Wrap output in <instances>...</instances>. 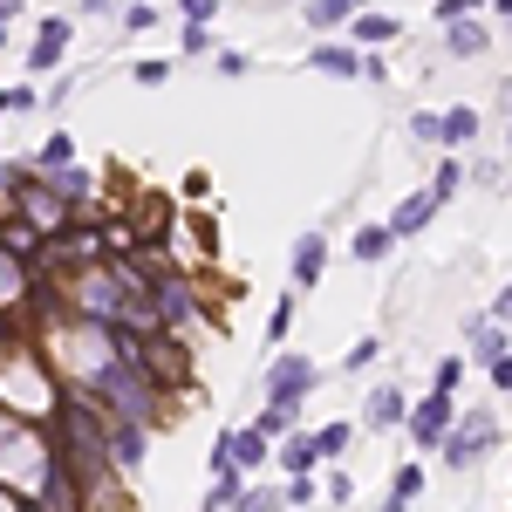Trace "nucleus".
<instances>
[{"label":"nucleus","mask_w":512,"mask_h":512,"mask_svg":"<svg viewBox=\"0 0 512 512\" xmlns=\"http://www.w3.org/2000/svg\"><path fill=\"white\" fill-rule=\"evenodd\" d=\"M233 465L246 478L253 472H267V465H274V437L260 431V424H246V431H233Z\"/></svg>","instance_id":"f8f14e48"},{"label":"nucleus","mask_w":512,"mask_h":512,"mask_svg":"<svg viewBox=\"0 0 512 512\" xmlns=\"http://www.w3.org/2000/svg\"><path fill=\"white\" fill-rule=\"evenodd\" d=\"M499 178H506V171H499L492 158H478V164H472V185H499Z\"/></svg>","instance_id":"37998d69"},{"label":"nucleus","mask_w":512,"mask_h":512,"mask_svg":"<svg viewBox=\"0 0 512 512\" xmlns=\"http://www.w3.org/2000/svg\"><path fill=\"white\" fill-rule=\"evenodd\" d=\"M253 424H260V431H267V437L280 444V437H294V431H301V403H267V410H260Z\"/></svg>","instance_id":"4be33fe9"},{"label":"nucleus","mask_w":512,"mask_h":512,"mask_svg":"<svg viewBox=\"0 0 512 512\" xmlns=\"http://www.w3.org/2000/svg\"><path fill=\"white\" fill-rule=\"evenodd\" d=\"M280 492H287V512L315 506V478H287V485H280Z\"/></svg>","instance_id":"f704fd0d"},{"label":"nucleus","mask_w":512,"mask_h":512,"mask_svg":"<svg viewBox=\"0 0 512 512\" xmlns=\"http://www.w3.org/2000/svg\"><path fill=\"white\" fill-rule=\"evenodd\" d=\"M164 14H158V0H123V14H117V28L123 35H151Z\"/></svg>","instance_id":"b1692460"},{"label":"nucleus","mask_w":512,"mask_h":512,"mask_svg":"<svg viewBox=\"0 0 512 512\" xmlns=\"http://www.w3.org/2000/svg\"><path fill=\"white\" fill-rule=\"evenodd\" d=\"M69 96H76V76H62V82H48V110H62V103H69Z\"/></svg>","instance_id":"a19ab883"},{"label":"nucleus","mask_w":512,"mask_h":512,"mask_svg":"<svg viewBox=\"0 0 512 512\" xmlns=\"http://www.w3.org/2000/svg\"><path fill=\"white\" fill-rule=\"evenodd\" d=\"M465 342H472V362H485V369H492V362H499V355L512 349L499 321H465Z\"/></svg>","instance_id":"f3484780"},{"label":"nucleus","mask_w":512,"mask_h":512,"mask_svg":"<svg viewBox=\"0 0 512 512\" xmlns=\"http://www.w3.org/2000/svg\"><path fill=\"white\" fill-rule=\"evenodd\" d=\"M0 110H7V117H28V110H41V89H35V82H14V89H0Z\"/></svg>","instance_id":"bb28decb"},{"label":"nucleus","mask_w":512,"mask_h":512,"mask_svg":"<svg viewBox=\"0 0 512 512\" xmlns=\"http://www.w3.org/2000/svg\"><path fill=\"white\" fill-rule=\"evenodd\" d=\"M301 14H308L315 35H328V28H349L355 14H362V0H301Z\"/></svg>","instance_id":"dca6fc26"},{"label":"nucleus","mask_w":512,"mask_h":512,"mask_svg":"<svg viewBox=\"0 0 512 512\" xmlns=\"http://www.w3.org/2000/svg\"><path fill=\"white\" fill-rule=\"evenodd\" d=\"M151 315H158V335H192L198 321H205V301H198V280L185 267H171V274L151 287Z\"/></svg>","instance_id":"f03ea898"},{"label":"nucleus","mask_w":512,"mask_h":512,"mask_svg":"<svg viewBox=\"0 0 512 512\" xmlns=\"http://www.w3.org/2000/svg\"><path fill=\"white\" fill-rule=\"evenodd\" d=\"M62 396H69V383L55 376L48 349L7 335V349H0V410H7L14 424H55Z\"/></svg>","instance_id":"f257e3e1"},{"label":"nucleus","mask_w":512,"mask_h":512,"mask_svg":"<svg viewBox=\"0 0 512 512\" xmlns=\"http://www.w3.org/2000/svg\"><path fill=\"white\" fill-rule=\"evenodd\" d=\"M410 137H417V144H444V117L417 110V117H410Z\"/></svg>","instance_id":"72a5a7b5"},{"label":"nucleus","mask_w":512,"mask_h":512,"mask_svg":"<svg viewBox=\"0 0 512 512\" xmlns=\"http://www.w3.org/2000/svg\"><path fill=\"white\" fill-rule=\"evenodd\" d=\"M478 7H485V0H437V7H431V21H444V28H451V21H472Z\"/></svg>","instance_id":"2f4dec72"},{"label":"nucleus","mask_w":512,"mask_h":512,"mask_svg":"<svg viewBox=\"0 0 512 512\" xmlns=\"http://www.w3.org/2000/svg\"><path fill=\"white\" fill-rule=\"evenodd\" d=\"M431 219H437V198H431V192H410V198L390 212V233H396V239H417Z\"/></svg>","instance_id":"2eb2a0df"},{"label":"nucleus","mask_w":512,"mask_h":512,"mask_svg":"<svg viewBox=\"0 0 512 512\" xmlns=\"http://www.w3.org/2000/svg\"><path fill=\"white\" fill-rule=\"evenodd\" d=\"M123 0H82V21H117Z\"/></svg>","instance_id":"4c0bfd02"},{"label":"nucleus","mask_w":512,"mask_h":512,"mask_svg":"<svg viewBox=\"0 0 512 512\" xmlns=\"http://www.w3.org/2000/svg\"><path fill=\"white\" fill-rule=\"evenodd\" d=\"M362 76H369V82H390V62H383V55L369 48V55H362Z\"/></svg>","instance_id":"79ce46f5"},{"label":"nucleus","mask_w":512,"mask_h":512,"mask_svg":"<svg viewBox=\"0 0 512 512\" xmlns=\"http://www.w3.org/2000/svg\"><path fill=\"white\" fill-rule=\"evenodd\" d=\"M376 355H383V335H362V342H355V349L342 355V369H369Z\"/></svg>","instance_id":"473e14b6"},{"label":"nucleus","mask_w":512,"mask_h":512,"mask_svg":"<svg viewBox=\"0 0 512 512\" xmlns=\"http://www.w3.org/2000/svg\"><path fill=\"white\" fill-rule=\"evenodd\" d=\"M485 376H492V390H506V396H512V349L499 355V362H492V369H485Z\"/></svg>","instance_id":"ea45409f"},{"label":"nucleus","mask_w":512,"mask_h":512,"mask_svg":"<svg viewBox=\"0 0 512 512\" xmlns=\"http://www.w3.org/2000/svg\"><path fill=\"white\" fill-rule=\"evenodd\" d=\"M233 512H287V492H274V485H246L233 499Z\"/></svg>","instance_id":"393cba45"},{"label":"nucleus","mask_w":512,"mask_h":512,"mask_svg":"<svg viewBox=\"0 0 512 512\" xmlns=\"http://www.w3.org/2000/svg\"><path fill=\"white\" fill-rule=\"evenodd\" d=\"M492 444H499V417H492V410H458V431L444 437V451H437V458H444L451 472H472Z\"/></svg>","instance_id":"7ed1b4c3"},{"label":"nucleus","mask_w":512,"mask_h":512,"mask_svg":"<svg viewBox=\"0 0 512 512\" xmlns=\"http://www.w3.org/2000/svg\"><path fill=\"white\" fill-rule=\"evenodd\" d=\"M69 48H76V14H48L28 41V76H55L69 62Z\"/></svg>","instance_id":"0eeeda50"},{"label":"nucleus","mask_w":512,"mask_h":512,"mask_svg":"<svg viewBox=\"0 0 512 512\" xmlns=\"http://www.w3.org/2000/svg\"><path fill=\"white\" fill-rule=\"evenodd\" d=\"M103 451H110V465L123 478L144 472V458H151V424H137V417H110L103 410Z\"/></svg>","instance_id":"39448f33"},{"label":"nucleus","mask_w":512,"mask_h":512,"mask_svg":"<svg viewBox=\"0 0 512 512\" xmlns=\"http://www.w3.org/2000/svg\"><path fill=\"white\" fill-rule=\"evenodd\" d=\"M294 308H301L294 294H280V301H274V315H267V342H280V335L294 328Z\"/></svg>","instance_id":"7c9ffc66"},{"label":"nucleus","mask_w":512,"mask_h":512,"mask_svg":"<svg viewBox=\"0 0 512 512\" xmlns=\"http://www.w3.org/2000/svg\"><path fill=\"white\" fill-rule=\"evenodd\" d=\"M69 164H76V137H69V130H48L41 151H35V171H41V178H55V171H69Z\"/></svg>","instance_id":"a211bd4d"},{"label":"nucleus","mask_w":512,"mask_h":512,"mask_svg":"<svg viewBox=\"0 0 512 512\" xmlns=\"http://www.w3.org/2000/svg\"><path fill=\"white\" fill-rule=\"evenodd\" d=\"M349 444H355V424H321V431H315V451H321V465H328V458H342Z\"/></svg>","instance_id":"a878e982"},{"label":"nucleus","mask_w":512,"mask_h":512,"mask_svg":"<svg viewBox=\"0 0 512 512\" xmlns=\"http://www.w3.org/2000/svg\"><path fill=\"white\" fill-rule=\"evenodd\" d=\"M130 82H137V89H164V82H171V62H164V55H144V62H130Z\"/></svg>","instance_id":"cd10ccee"},{"label":"nucleus","mask_w":512,"mask_h":512,"mask_svg":"<svg viewBox=\"0 0 512 512\" xmlns=\"http://www.w3.org/2000/svg\"><path fill=\"white\" fill-rule=\"evenodd\" d=\"M315 383H321V369L308 355H274L267 376H260V396H267V403H308Z\"/></svg>","instance_id":"20e7f679"},{"label":"nucleus","mask_w":512,"mask_h":512,"mask_svg":"<svg viewBox=\"0 0 512 512\" xmlns=\"http://www.w3.org/2000/svg\"><path fill=\"white\" fill-rule=\"evenodd\" d=\"M465 144H478V110L472 103L444 110V151H465Z\"/></svg>","instance_id":"412c9836"},{"label":"nucleus","mask_w":512,"mask_h":512,"mask_svg":"<svg viewBox=\"0 0 512 512\" xmlns=\"http://www.w3.org/2000/svg\"><path fill=\"white\" fill-rule=\"evenodd\" d=\"M506 151H512V130H506Z\"/></svg>","instance_id":"09e8293b"},{"label":"nucleus","mask_w":512,"mask_h":512,"mask_svg":"<svg viewBox=\"0 0 512 512\" xmlns=\"http://www.w3.org/2000/svg\"><path fill=\"white\" fill-rule=\"evenodd\" d=\"M246 69H253V62H246L239 48H219V76H226V82H239V76H246Z\"/></svg>","instance_id":"e433bc0d"},{"label":"nucleus","mask_w":512,"mask_h":512,"mask_svg":"<svg viewBox=\"0 0 512 512\" xmlns=\"http://www.w3.org/2000/svg\"><path fill=\"white\" fill-rule=\"evenodd\" d=\"M0 48H7V28H0Z\"/></svg>","instance_id":"de8ad7c7"},{"label":"nucleus","mask_w":512,"mask_h":512,"mask_svg":"<svg viewBox=\"0 0 512 512\" xmlns=\"http://www.w3.org/2000/svg\"><path fill=\"white\" fill-rule=\"evenodd\" d=\"M369 431H410V396L383 383V390H369Z\"/></svg>","instance_id":"9d476101"},{"label":"nucleus","mask_w":512,"mask_h":512,"mask_svg":"<svg viewBox=\"0 0 512 512\" xmlns=\"http://www.w3.org/2000/svg\"><path fill=\"white\" fill-rule=\"evenodd\" d=\"M0 117H7V110H0Z\"/></svg>","instance_id":"8fccbe9b"},{"label":"nucleus","mask_w":512,"mask_h":512,"mask_svg":"<svg viewBox=\"0 0 512 512\" xmlns=\"http://www.w3.org/2000/svg\"><path fill=\"white\" fill-rule=\"evenodd\" d=\"M321 274H328V239H321V233H301V239H294V294L321 287Z\"/></svg>","instance_id":"6e6552de"},{"label":"nucleus","mask_w":512,"mask_h":512,"mask_svg":"<svg viewBox=\"0 0 512 512\" xmlns=\"http://www.w3.org/2000/svg\"><path fill=\"white\" fill-rule=\"evenodd\" d=\"M308 69H315V76H362V48H355V41H315V55H308Z\"/></svg>","instance_id":"1a4fd4ad"},{"label":"nucleus","mask_w":512,"mask_h":512,"mask_svg":"<svg viewBox=\"0 0 512 512\" xmlns=\"http://www.w3.org/2000/svg\"><path fill=\"white\" fill-rule=\"evenodd\" d=\"M396 35H403V21H396V14H376V7H362V14L349 21V41L362 48V55L383 48V41H396Z\"/></svg>","instance_id":"4468645a"},{"label":"nucleus","mask_w":512,"mask_h":512,"mask_svg":"<svg viewBox=\"0 0 512 512\" xmlns=\"http://www.w3.org/2000/svg\"><path fill=\"white\" fill-rule=\"evenodd\" d=\"M21 7H28V0H0V28H7V21H21Z\"/></svg>","instance_id":"c03bdc74"},{"label":"nucleus","mask_w":512,"mask_h":512,"mask_svg":"<svg viewBox=\"0 0 512 512\" xmlns=\"http://www.w3.org/2000/svg\"><path fill=\"white\" fill-rule=\"evenodd\" d=\"M458 383H465V355H444V362L431 369V390H451V396H458Z\"/></svg>","instance_id":"c756f323"},{"label":"nucleus","mask_w":512,"mask_h":512,"mask_svg":"<svg viewBox=\"0 0 512 512\" xmlns=\"http://www.w3.org/2000/svg\"><path fill=\"white\" fill-rule=\"evenodd\" d=\"M185 21H219V0H178Z\"/></svg>","instance_id":"58836bf2"},{"label":"nucleus","mask_w":512,"mask_h":512,"mask_svg":"<svg viewBox=\"0 0 512 512\" xmlns=\"http://www.w3.org/2000/svg\"><path fill=\"white\" fill-rule=\"evenodd\" d=\"M485 48H492V28H485V21H451V28H444V55H451V62H478Z\"/></svg>","instance_id":"ddd939ff"},{"label":"nucleus","mask_w":512,"mask_h":512,"mask_svg":"<svg viewBox=\"0 0 512 512\" xmlns=\"http://www.w3.org/2000/svg\"><path fill=\"white\" fill-rule=\"evenodd\" d=\"M492 7H499V14H506V21H512V0H492Z\"/></svg>","instance_id":"49530a36"},{"label":"nucleus","mask_w":512,"mask_h":512,"mask_svg":"<svg viewBox=\"0 0 512 512\" xmlns=\"http://www.w3.org/2000/svg\"><path fill=\"white\" fill-rule=\"evenodd\" d=\"M178 48L185 55H205L212 48V21H178Z\"/></svg>","instance_id":"c85d7f7f"},{"label":"nucleus","mask_w":512,"mask_h":512,"mask_svg":"<svg viewBox=\"0 0 512 512\" xmlns=\"http://www.w3.org/2000/svg\"><path fill=\"white\" fill-rule=\"evenodd\" d=\"M349 253L362 260V267H376V260H390V253H396V233H390V226H355Z\"/></svg>","instance_id":"6ab92c4d"},{"label":"nucleus","mask_w":512,"mask_h":512,"mask_svg":"<svg viewBox=\"0 0 512 512\" xmlns=\"http://www.w3.org/2000/svg\"><path fill=\"white\" fill-rule=\"evenodd\" d=\"M465 185H472V171H465L458 158H444V164H437V178H431V198H437V205H451Z\"/></svg>","instance_id":"5701e85b"},{"label":"nucleus","mask_w":512,"mask_h":512,"mask_svg":"<svg viewBox=\"0 0 512 512\" xmlns=\"http://www.w3.org/2000/svg\"><path fill=\"white\" fill-rule=\"evenodd\" d=\"M458 431V396L431 390L424 403H410V444L417 451H444V437Z\"/></svg>","instance_id":"423d86ee"},{"label":"nucleus","mask_w":512,"mask_h":512,"mask_svg":"<svg viewBox=\"0 0 512 512\" xmlns=\"http://www.w3.org/2000/svg\"><path fill=\"white\" fill-rule=\"evenodd\" d=\"M274 465H280L287 478H315V465H321L315 431H294V437H280V444H274Z\"/></svg>","instance_id":"9b49d317"},{"label":"nucleus","mask_w":512,"mask_h":512,"mask_svg":"<svg viewBox=\"0 0 512 512\" xmlns=\"http://www.w3.org/2000/svg\"><path fill=\"white\" fill-rule=\"evenodd\" d=\"M321 492H328V506H349V499H355V478L349 472H328V485H321Z\"/></svg>","instance_id":"c9c22d12"},{"label":"nucleus","mask_w":512,"mask_h":512,"mask_svg":"<svg viewBox=\"0 0 512 512\" xmlns=\"http://www.w3.org/2000/svg\"><path fill=\"white\" fill-rule=\"evenodd\" d=\"M492 321H512V287L499 294V301H492Z\"/></svg>","instance_id":"a18cd8bd"},{"label":"nucleus","mask_w":512,"mask_h":512,"mask_svg":"<svg viewBox=\"0 0 512 512\" xmlns=\"http://www.w3.org/2000/svg\"><path fill=\"white\" fill-rule=\"evenodd\" d=\"M48 185H55V192L69 198V205H89V198H96V171H89V164H69V171H55V178H48Z\"/></svg>","instance_id":"aec40b11"}]
</instances>
